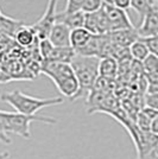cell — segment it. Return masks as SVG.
Listing matches in <instances>:
<instances>
[{
  "label": "cell",
  "mask_w": 158,
  "mask_h": 159,
  "mask_svg": "<svg viewBox=\"0 0 158 159\" xmlns=\"http://www.w3.org/2000/svg\"><path fill=\"white\" fill-rule=\"evenodd\" d=\"M40 71L53 81L62 95L69 98L72 101L75 99V96L79 93V82L70 64L43 61Z\"/></svg>",
  "instance_id": "1"
},
{
  "label": "cell",
  "mask_w": 158,
  "mask_h": 159,
  "mask_svg": "<svg viewBox=\"0 0 158 159\" xmlns=\"http://www.w3.org/2000/svg\"><path fill=\"white\" fill-rule=\"evenodd\" d=\"M32 121H38L48 125L57 124V120L49 116L40 115H25L17 112H4L0 111V131L4 133H13L21 137L23 139L29 140L31 138L30 124Z\"/></svg>",
  "instance_id": "2"
},
{
  "label": "cell",
  "mask_w": 158,
  "mask_h": 159,
  "mask_svg": "<svg viewBox=\"0 0 158 159\" xmlns=\"http://www.w3.org/2000/svg\"><path fill=\"white\" fill-rule=\"evenodd\" d=\"M1 101L6 102L7 105L14 108V111L25 115H36V113L45 107L57 106L64 102V99L57 98H49V99H40L33 98L31 95L23 93L20 90H13L11 93H5L1 95Z\"/></svg>",
  "instance_id": "3"
},
{
  "label": "cell",
  "mask_w": 158,
  "mask_h": 159,
  "mask_svg": "<svg viewBox=\"0 0 158 159\" xmlns=\"http://www.w3.org/2000/svg\"><path fill=\"white\" fill-rule=\"evenodd\" d=\"M99 62L100 60L98 57L75 55L70 66L79 82V93L72 101L83 98L86 94H89L93 90L95 81L99 77Z\"/></svg>",
  "instance_id": "4"
},
{
  "label": "cell",
  "mask_w": 158,
  "mask_h": 159,
  "mask_svg": "<svg viewBox=\"0 0 158 159\" xmlns=\"http://www.w3.org/2000/svg\"><path fill=\"white\" fill-rule=\"evenodd\" d=\"M56 7H57V0H48L45 12L40 18L37 23L31 25L38 39H46L49 38V34L53 26L56 24Z\"/></svg>",
  "instance_id": "5"
},
{
  "label": "cell",
  "mask_w": 158,
  "mask_h": 159,
  "mask_svg": "<svg viewBox=\"0 0 158 159\" xmlns=\"http://www.w3.org/2000/svg\"><path fill=\"white\" fill-rule=\"evenodd\" d=\"M104 8L109 21L111 32L118 31V30H125V29H134L132 21L124 10H120L111 4H105Z\"/></svg>",
  "instance_id": "6"
},
{
  "label": "cell",
  "mask_w": 158,
  "mask_h": 159,
  "mask_svg": "<svg viewBox=\"0 0 158 159\" xmlns=\"http://www.w3.org/2000/svg\"><path fill=\"white\" fill-rule=\"evenodd\" d=\"M137 32L140 38H149L158 34V10L155 6L140 21Z\"/></svg>",
  "instance_id": "7"
},
{
  "label": "cell",
  "mask_w": 158,
  "mask_h": 159,
  "mask_svg": "<svg viewBox=\"0 0 158 159\" xmlns=\"http://www.w3.org/2000/svg\"><path fill=\"white\" fill-rule=\"evenodd\" d=\"M70 33L72 30L68 26L61 23H56L51 29L48 39L53 43V47L68 48L70 47Z\"/></svg>",
  "instance_id": "8"
},
{
  "label": "cell",
  "mask_w": 158,
  "mask_h": 159,
  "mask_svg": "<svg viewBox=\"0 0 158 159\" xmlns=\"http://www.w3.org/2000/svg\"><path fill=\"white\" fill-rule=\"evenodd\" d=\"M109 38L114 45L119 48H128L131 47L134 42L140 38L136 29H125V30H118L109 32Z\"/></svg>",
  "instance_id": "9"
},
{
  "label": "cell",
  "mask_w": 158,
  "mask_h": 159,
  "mask_svg": "<svg viewBox=\"0 0 158 159\" xmlns=\"http://www.w3.org/2000/svg\"><path fill=\"white\" fill-rule=\"evenodd\" d=\"M85 16L82 11H77V12H59L56 16V23H61L68 26L70 30H75V29H80L83 27L85 25Z\"/></svg>",
  "instance_id": "10"
},
{
  "label": "cell",
  "mask_w": 158,
  "mask_h": 159,
  "mask_svg": "<svg viewBox=\"0 0 158 159\" xmlns=\"http://www.w3.org/2000/svg\"><path fill=\"white\" fill-rule=\"evenodd\" d=\"M13 39L16 40V43L18 45L23 48L35 47V45H37L40 43V39L37 38V36H36L35 31L32 30V27L26 26V25L20 27L18 30V32L16 33Z\"/></svg>",
  "instance_id": "11"
},
{
  "label": "cell",
  "mask_w": 158,
  "mask_h": 159,
  "mask_svg": "<svg viewBox=\"0 0 158 159\" xmlns=\"http://www.w3.org/2000/svg\"><path fill=\"white\" fill-rule=\"evenodd\" d=\"M24 25L25 24L21 20H16L13 18H10V17L1 14V17H0V34H4L10 38H14L18 30Z\"/></svg>",
  "instance_id": "12"
},
{
  "label": "cell",
  "mask_w": 158,
  "mask_h": 159,
  "mask_svg": "<svg viewBox=\"0 0 158 159\" xmlns=\"http://www.w3.org/2000/svg\"><path fill=\"white\" fill-rule=\"evenodd\" d=\"M93 34L89 31H87L85 27H80L72 30L70 33V47L77 51L85 48L88 44V42L92 39Z\"/></svg>",
  "instance_id": "13"
},
{
  "label": "cell",
  "mask_w": 158,
  "mask_h": 159,
  "mask_svg": "<svg viewBox=\"0 0 158 159\" xmlns=\"http://www.w3.org/2000/svg\"><path fill=\"white\" fill-rule=\"evenodd\" d=\"M118 61L113 57L101 58L99 62V76L105 79L114 80L118 75Z\"/></svg>",
  "instance_id": "14"
},
{
  "label": "cell",
  "mask_w": 158,
  "mask_h": 159,
  "mask_svg": "<svg viewBox=\"0 0 158 159\" xmlns=\"http://www.w3.org/2000/svg\"><path fill=\"white\" fill-rule=\"evenodd\" d=\"M75 50L72 47L68 48H56L53 50V55L50 57V62H61V63H68L70 64L72 63V58L75 57Z\"/></svg>",
  "instance_id": "15"
},
{
  "label": "cell",
  "mask_w": 158,
  "mask_h": 159,
  "mask_svg": "<svg viewBox=\"0 0 158 159\" xmlns=\"http://www.w3.org/2000/svg\"><path fill=\"white\" fill-rule=\"evenodd\" d=\"M130 52L133 60L139 61V62H143V61L150 55V51L146 47L145 42L143 38H139L137 42H134L130 47Z\"/></svg>",
  "instance_id": "16"
},
{
  "label": "cell",
  "mask_w": 158,
  "mask_h": 159,
  "mask_svg": "<svg viewBox=\"0 0 158 159\" xmlns=\"http://www.w3.org/2000/svg\"><path fill=\"white\" fill-rule=\"evenodd\" d=\"M155 5H152L149 0H131V7L139 14L140 21L144 19V17L153 8Z\"/></svg>",
  "instance_id": "17"
},
{
  "label": "cell",
  "mask_w": 158,
  "mask_h": 159,
  "mask_svg": "<svg viewBox=\"0 0 158 159\" xmlns=\"http://www.w3.org/2000/svg\"><path fill=\"white\" fill-rule=\"evenodd\" d=\"M55 47L53 45V43L48 39H40L38 43V51H40V56L42 61H49L51 55H53Z\"/></svg>",
  "instance_id": "18"
},
{
  "label": "cell",
  "mask_w": 158,
  "mask_h": 159,
  "mask_svg": "<svg viewBox=\"0 0 158 159\" xmlns=\"http://www.w3.org/2000/svg\"><path fill=\"white\" fill-rule=\"evenodd\" d=\"M83 27L92 34H100L99 23H98V16L95 13H87L85 16V25Z\"/></svg>",
  "instance_id": "19"
},
{
  "label": "cell",
  "mask_w": 158,
  "mask_h": 159,
  "mask_svg": "<svg viewBox=\"0 0 158 159\" xmlns=\"http://www.w3.org/2000/svg\"><path fill=\"white\" fill-rule=\"evenodd\" d=\"M105 5L102 0H83V4L81 7V11L85 14L87 13H95L100 11Z\"/></svg>",
  "instance_id": "20"
},
{
  "label": "cell",
  "mask_w": 158,
  "mask_h": 159,
  "mask_svg": "<svg viewBox=\"0 0 158 159\" xmlns=\"http://www.w3.org/2000/svg\"><path fill=\"white\" fill-rule=\"evenodd\" d=\"M151 122H152V120L150 119L149 116H146L142 111L137 114V118H136V125H137V127H138L140 131H143V132H150Z\"/></svg>",
  "instance_id": "21"
},
{
  "label": "cell",
  "mask_w": 158,
  "mask_h": 159,
  "mask_svg": "<svg viewBox=\"0 0 158 159\" xmlns=\"http://www.w3.org/2000/svg\"><path fill=\"white\" fill-rule=\"evenodd\" d=\"M143 68H144V73H152L155 70H158V57H156L155 55H149L143 62ZM144 74V75H145Z\"/></svg>",
  "instance_id": "22"
},
{
  "label": "cell",
  "mask_w": 158,
  "mask_h": 159,
  "mask_svg": "<svg viewBox=\"0 0 158 159\" xmlns=\"http://www.w3.org/2000/svg\"><path fill=\"white\" fill-rule=\"evenodd\" d=\"M143 39H144L150 53L158 57V34L153 36V37H149V38H143Z\"/></svg>",
  "instance_id": "23"
},
{
  "label": "cell",
  "mask_w": 158,
  "mask_h": 159,
  "mask_svg": "<svg viewBox=\"0 0 158 159\" xmlns=\"http://www.w3.org/2000/svg\"><path fill=\"white\" fill-rule=\"evenodd\" d=\"M144 103L145 107L152 108L158 112V94H152V93H146L144 98Z\"/></svg>",
  "instance_id": "24"
},
{
  "label": "cell",
  "mask_w": 158,
  "mask_h": 159,
  "mask_svg": "<svg viewBox=\"0 0 158 159\" xmlns=\"http://www.w3.org/2000/svg\"><path fill=\"white\" fill-rule=\"evenodd\" d=\"M83 4V0H67L66 12H77L81 11V7Z\"/></svg>",
  "instance_id": "25"
},
{
  "label": "cell",
  "mask_w": 158,
  "mask_h": 159,
  "mask_svg": "<svg viewBox=\"0 0 158 159\" xmlns=\"http://www.w3.org/2000/svg\"><path fill=\"white\" fill-rule=\"evenodd\" d=\"M146 81H147V86L149 84H158V70H155L152 73H147L144 75Z\"/></svg>",
  "instance_id": "26"
},
{
  "label": "cell",
  "mask_w": 158,
  "mask_h": 159,
  "mask_svg": "<svg viewBox=\"0 0 158 159\" xmlns=\"http://www.w3.org/2000/svg\"><path fill=\"white\" fill-rule=\"evenodd\" d=\"M113 5L125 11L128 7H131V0H113Z\"/></svg>",
  "instance_id": "27"
},
{
  "label": "cell",
  "mask_w": 158,
  "mask_h": 159,
  "mask_svg": "<svg viewBox=\"0 0 158 159\" xmlns=\"http://www.w3.org/2000/svg\"><path fill=\"white\" fill-rule=\"evenodd\" d=\"M142 159H158V145L152 150L150 153H147L144 158Z\"/></svg>",
  "instance_id": "28"
},
{
  "label": "cell",
  "mask_w": 158,
  "mask_h": 159,
  "mask_svg": "<svg viewBox=\"0 0 158 159\" xmlns=\"http://www.w3.org/2000/svg\"><path fill=\"white\" fill-rule=\"evenodd\" d=\"M150 132L153 133V134H156V135H158V116H156L155 119L152 120Z\"/></svg>",
  "instance_id": "29"
},
{
  "label": "cell",
  "mask_w": 158,
  "mask_h": 159,
  "mask_svg": "<svg viewBox=\"0 0 158 159\" xmlns=\"http://www.w3.org/2000/svg\"><path fill=\"white\" fill-rule=\"evenodd\" d=\"M146 90H147V93L158 94V84H149Z\"/></svg>",
  "instance_id": "30"
},
{
  "label": "cell",
  "mask_w": 158,
  "mask_h": 159,
  "mask_svg": "<svg viewBox=\"0 0 158 159\" xmlns=\"http://www.w3.org/2000/svg\"><path fill=\"white\" fill-rule=\"evenodd\" d=\"M10 157V153H7V152H2V153H0V159H6Z\"/></svg>",
  "instance_id": "31"
},
{
  "label": "cell",
  "mask_w": 158,
  "mask_h": 159,
  "mask_svg": "<svg viewBox=\"0 0 158 159\" xmlns=\"http://www.w3.org/2000/svg\"><path fill=\"white\" fill-rule=\"evenodd\" d=\"M153 5H155V7L158 10V0H155V2H153Z\"/></svg>",
  "instance_id": "32"
},
{
  "label": "cell",
  "mask_w": 158,
  "mask_h": 159,
  "mask_svg": "<svg viewBox=\"0 0 158 159\" xmlns=\"http://www.w3.org/2000/svg\"><path fill=\"white\" fill-rule=\"evenodd\" d=\"M149 1H150V2H151L152 5H153V2H155V0H149Z\"/></svg>",
  "instance_id": "33"
},
{
  "label": "cell",
  "mask_w": 158,
  "mask_h": 159,
  "mask_svg": "<svg viewBox=\"0 0 158 159\" xmlns=\"http://www.w3.org/2000/svg\"><path fill=\"white\" fill-rule=\"evenodd\" d=\"M1 14H2V13H1V11H0V17H1Z\"/></svg>",
  "instance_id": "34"
},
{
  "label": "cell",
  "mask_w": 158,
  "mask_h": 159,
  "mask_svg": "<svg viewBox=\"0 0 158 159\" xmlns=\"http://www.w3.org/2000/svg\"><path fill=\"white\" fill-rule=\"evenodd\" d=\"M6 159H10V157H8V158H6Z\"/></svg>",
  "instance_id": "35"
}]
</instances>
